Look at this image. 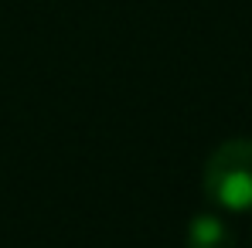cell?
Here are the masks:
<instances>
[{"label": "cell", "mask_w": 252, "mask_h": 248, "mask_svg": "<svg viewBox=\"0 0 252 248\" xmlns=\"http://www.w3.org/2000/svg\"><path fill=\"white\" fill-rule=\"evenodd\" d=\"M184 248H239L235 231L218 214H194L184 231Z\"/></svg>", "instance_id": "7a4b0ae2"}, {"label": "cell", "mask_w": 252, "mask_h": 248, "mask_svg": "<svg viewBox=\"0 0 252 248\" xmlns=\"http://www.w3.org/2000/svg\"><path fill=\"white\" fill-rule=\"evenodd\" d=\"M205 197L221 211L246 214L252 211V139H225L218 143L201 170Z\"/></svg>", "instance_id": "6da1fadb"}]
</instances>
